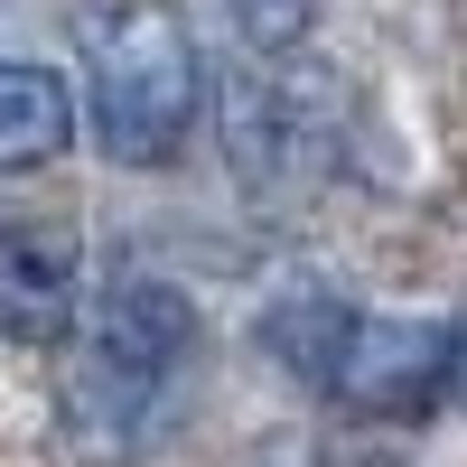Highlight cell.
Wrapping results in <instances>:
<instances>
[{"label": "cell", "mask_w": 467, "mask_h": 467, "mask_svg": "<svg viewBox=\"0 0 467 467\" xmlns=\"http://www.w3.org/2000/svg\"><path fill=\"white\" fill-rule=\"evenodd\" d=\"M197 365V308L178 281H150V271H112L85 308V346H75L66 374V411L75 440L94 449H140L160 431L169 393Z\"/></svg>", "instance_id": "6da1fadb"}, {"label": "cell", "mask_w": 467, "mask_h": 467, "mask_svg": "<svg viewBox=\"0 0 467 467\" xmlns=\"http://www.w3.org/2000/svg\"><path fill=\"white\" fill-rule=\"evenodd\" d=\"M85 103H94V140L122 169H160L178 160V140L197 131L206 103V57L169 0H112L85 19Z\"/></svg>", "instance_id": "7a4b0ae2"}, {"label": "cell", "mask_w": 467, "mask_h": 467, "mask_svg": "<svg viewBox=\"0 0 467 467\" xmlns=\"http://www.w3.org/2000/svg\"><path fill=\"white\" fill-rule=\"evenodd\" d=\"M224 160H234V178H244L262 206L290 215V206H308L337 178V122H327V103L308 85L253 75V85L224 103Z\"/></svg>", "instance_id": "3957f363"}, {"label": "cell", "mask_w": 467, "mask_h": 467, "mask_svg": "<svg viewBox=\"0 0 467 467\" xmlns=\"http://www.w3.org/2000/svg\"><path fill=\"white\" fill-rule=\"evenodd\" d=\"M449 365H458V327L440 318H346L318 393L346 402L356 420H420L449 402Z\"/></svg>", "instance_id": "277c9868"}, {"label": "cell", "mask_w": 467, "mask_h": 467, "mask_svg": "<svg viewBox=\"0 0 467 467\" xmlns=\"http://www.w3.org/2000/svg\"><path fill=\"white\" fill-rule=\"evenodd\" d=\"M85 281L47 234H0V337L10 346H66Z\"/></svg>", "instance_id": "5b68a950"}, {"label": "cell", "mask_w": 467, "mask_h": 467, "mask_svg": "<svg viewBox=\"0 0 467 467\" xmlns=\"http://www.w3.org/2000/svg\"><path fill=\"white\" fill-rule=\"evenodd\" d=\"M75 140V94L47 66H0V178L10 169H47Z\"/></svg>", "instance_id": "8992f818"}, {"label": "cell", "mask_w": 467, "mask_h": 467, "mask_svg": "<svg viewBox=\"0 0 467 467\" xmlns=\"http://www.w3.org/2000/svg\"><path fill=\"white\" fill-rule=\"evenodd\" d=\"M346 318H356L346 299H327V290H290V299L262 318V346L281 356V374H299V383H327V356H337Z\"/></svg>", "instance_id": "52a82bcc"}, {"label": "cell", "mask_w": 467, "mask_h": 467, "mask_svg": "<svg viewBox=\"0 0 467 467\" xmlns=\"http://www.w3.org/2000/svg\"><path fill=\"white\" fill-rule=\"evenodd\" d=\"M234 37H244L253 57H290L308 28H318V0H224Z\"/></svg>", "instance_id": "ba28073f"}, {"label": "cell", "mask_w": 467, "mask_h": 467, "mask_svg": "<svg viewBox=\"0 0 467 467\" xmlns=\"http://www.w3.org/2000/svg\"><path fill=\"white\" fill-rule=\"evenodd\" d=\"M449 402H467V327H458V365H449Z\"/></svg>", "instance_id": "9c48e42d"}]
</instances>
